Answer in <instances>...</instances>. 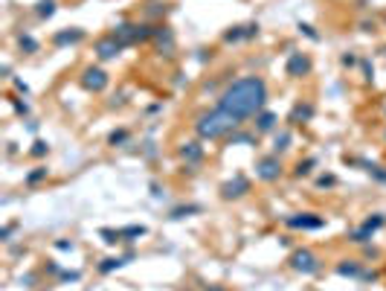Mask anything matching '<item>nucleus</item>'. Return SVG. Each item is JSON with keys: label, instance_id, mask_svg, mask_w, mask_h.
I'll return each mask as SVG.
<instances>
[{"label": "nucleus", "instance_id": "obj_27", "mask_svg": "<svg viewBox=\"0 0 386 291\" xmlns=\"http://www.w3.org/2000/svg\"><path fill=\"white\" fill-rule=\"evenodd\" d=\"M102 236H105L108 245H117V242H122V230H108V227H105V230H102Z\"/></svg>", "mask_w": 386, "mask_h": 291}, {"label": "nucleus", "instance_id": "obj_4", "mask_svg": "<svg viewBox=\"0 0 386 291\" xmlns=\"http://www.w3.org/2000/svg\"><path fill=\"white\" fill-rule=\"evenodd\" d=\"M256 178L258 181H279L282 178V160H279V154H267V157H261L258 163H256Z\"/></svg>", "mask_w": 386, "mask_h": 291}, {"label": "nucleus", "instance_id": "obj_7", "mask_svg": "<svg viewBox=\"0 0 386 291\" xmlns=\"http://www.w3.org/2000/svg\"><path fill=\"white\" fill-rule=\"evenodd\" d=\"M108 82H111V79H108V73L102 67H87L82 73V87L90 90V93H102V90L108 87Z\"/></svg>", "mask_w": 386, "mask_h": 291}, {"label": "nucleus", "instance_id": "obj_36", "mask_svg": "<svg viewBox=\"0 0 386 291\" xmlns=\"http://www.w3.org/2000/svg\"><path fill=\"white\" fill-rule=\"evenodd\" d=\"M233 143H253V137H247V134H235Z\"/></svg>", "mask_w": 386, "mask_h": 291}, {"label": "nucleus", "instance_id": "obj_35", "mask_svg": "<svg viewBox=\"0 0 386 291\" xmlns=\"http://www.w3.org/2000/svg\"><path fill=\"white\" fill-rule=\"evenodd\" d=\"M79 271H61V280H79Z\"/></svg>", "mask_w": 386, "mask_h": 291}, {"label": "nucleus", "instance_id": "obj_20", "mask_svg": "<svg viewBox=\"0 0 386 291\" xmlns=\"http://www.w3.org/2000/svg\"><path fill=\"white\" fill-rule=\"evenodd\" d=\"M35 15L41 17V20L52 17V15H55V0H41V3L35 6Z\"/></svg>", "mask_w": 386, "mask_h": 291}, {"label": "nucleus", "instance_id": "obj_23", "mask_svg": "<svg viewBox=\"0 0 386 291\" xmlns=\"http://www.w3.org/2000/svg\"><path fill=\"white\" fill-rule=\"evenodd\" d=\"M314 163H317V160H314V157H308V160H299V163H296V178H305V175H311V169H314Z\"/></svg>", "mask_w": 386, "mask_h": 291}, {"label": "nucleus", "instance_id": "obj_32", "mask_svg": "<svg viewBox=\"0 0 386 291\" xmlns=\"http://www.w3.org/2000/svg\"><path fill=\"white\" fill-rule=\"evenodd\" d=\"M317 184H319V187H334V184H337V178H334V175H322V178H319Z\"/></svg>", "mask_w": 386, "mask_h": 291}, {"label": "nucleus", "instance_id": "obj_2", "mask_svg": "<svg viewBox=\"0 0 386 291\" xmlns=\"http://www.w3.org/2000/svg\"><path fill=\"white\" fill-rule=\"evenodd\" d=\"M238 125H241L238 120H233L230 114H224L221 108H215V111H206V114H201L195 120V134L201 140H221L227 134H233Z\"/></svg>", "mask_w": 386, "mask_h": 291}, {"label": "nucleus", "instance_id": "obj_34", "mask_svg": "<svg viewBox=\"0 0 386 291\" xmlns=\"http://www.w3.org/2000/svg\"><path fill=\"white\" fill-rule=\"evenodd\" d=\"M55 248H58V251H73V242L61 239V242H55Z\"/></svg>", "mask_w": 386, "mask_h": 291}, {"label": "nucleus", "instance_id": "obj_15", "mask_svg": "<svg viewBox=\"0 0 386 291\" xmlns=\"http://www.w3.org/2000/svg\"><path fill=\"white\" fill-rule=\"evenodd\" d=\"M311 120H314V105L311 102H296L293 111L287 114V122H290V125H302V122H311Z\"/></svg>", "mask_w": 386, "mask_h": 291}, {"label": "nucleus", "instance_id": "obj_3", "mask_svg": "<svg viewBox=\"0 0 386 291\" xmlns=\"http://www.w3.org/2000/svg\"><path fill=\"white\" fill-rule=\"evenodd\" d=\"M117 41L122 47H131V44H142V41H151L154 38V26L151 23H134V20H122L117 23Z\"/></svg>", "mask_w": 386, "mask_h": 291}, {"label": "nucleus", "instance_id": "obj_9", "mask_svg": "<svg viewBox=\"0 0 386 291\" xmlns=\"http://www.w3.org/2000/svg\"><path fill=\"white\" fill-rule=\"evenodd\" d=\"M285 224L293 230H319V227H325V219L314 216V213H296V216H287Z\"/></svg>", "mask_w": 386, "mask_h": 291}, {"label": "nucleus", "instance_id": "obj_31", "mask_svg": "<svg viewBox=\"0 0 386 291\" xmlns=\"http://www.w3.org/2000/svg\"><path fill=\"white\" fill-rule=\"evenodd\" d=\"M12 233H15V224H6V227L0 230V239H3V242H12Z\"/></svg>", "mask_w": 386, "mask_h": 291}, {"label": "nucleus", "instance_id": "obj_30", "mask_svg": "<svg viewBox=\"0 0 386 291\" xmlns=\"http://www.w3.org/2000/svg\"><path fill=\"white\" fill-rule=\"evenodd\" d=\"M366 172H369V175H375L378 181H386V172H384V166H372V163H366Z\"/></svg>", "mask_w": 386, "mask_h": 291}, {"label": "nucleus", "instance_id": "obj_25", "mask_svg": "<svg viewBox=\"0 0 386 291\" xmlns=\"http://www.w3.org/2000/svg\"><path fill=\"white\" fill-rule=\"evenodd\" d=\"M44 178H47V169H44V166H38V169H32L29 175H26V184L32 187V184H38V181H44Z\"/></svg>", "mask_w": 386, "mask_h": 291}, {"label": "nucleus", "instance_id": "obj_28", "mask_svg": "<svg viewBox=\"0 0 386 291\" xmlns=\"http://www.w3.org/2000/svg\"><path fill=\"white\" fill-rule=\"evenodd\" d=\"M125 140H128V131H125V128H119V131H114V134L108 137V143H111V146H122Z\"/></svg>", "mask_w": 386, "mask_h": 291}, {"label": "nucleus", "instance_id": "obj_16", "mask_svg": "<svg viewBox=\"0 0 386 291\" xmlns=\"http://www.w3.org/2000/svg\"><path fill=\"white\" fill-rule=\"evenodd\" d=\"M79 41H84V29H79V26L61 29V32L52 35V44H55V47H67V44H79Z\"/></svg>", "mask_w": 386, "mask_h": 291}, {"label": "nucleus", "instance_id": "obj_18", "mask_svg": "<svg viewBox=\"0 0 386 291\" xmlns=\"http://www.w3.org/2000/svg\"><path fill=\"white\" fill-rule=\"evenodd\" d=\"M256 128H258L261 134L273 131V128H276V114H273V111H261V114L256 117Z\"/></svg>", "mask_w": 386, "mask_h": 291}, {"label": "nucleus", "instance_id": "obj_13", "mask_svg": "<svg viewBox=\"0 0 386 291\" xmlns=\"http://www.w3.org/2000/svg\"><path fill=\"white\" fill-rule=\"evenodd\" d=\"M177 154H180V160H183L186 166H198L203 160V146L201 140H186L183 146L177 149Z\"/></svg>", "mask_w": 386, "mask_h": 291}, {"label": "nucleus", "instance_id": "obj_17", "mask_svg": "<svg viewBox=\"0 0 386 291\" xmlns=\"http://www.w3.org/2000/svg\"><path fill=\"white\" fill-rule=\"evenodd\" d=\"M337 274L340 277H360L363 274V265H360L357 259H343V262L337 265Z\"/></svg>", "mask_w": 386, "mask_h": 291}, {"label": "nucleus", "instance_id": "obj_10", "mask_svg": "<svg viewBox=\"0 0 386 291\" xmlns=\"http://www.w3.org/2000/svg\"><path fill=\"white\" fill-rule=\"evenodd\" d=\"M247 192H250V181H247L244 175H235L233 181L221 184V198H227V201H235V198H244Z\"/></svg>", "mask_w": 386, "mask_h": 291}, {"label": "nucleus", "instance_id": "obj_26", "mask_svg": "<svg viewBox=\"0 0 386 291\" xmlns=\"http://www.w3.org/2000/svg\"><path fill=\"white\" fill-rule=\"evenodd\" d=\"M47 152H50V146H47L44 140H35V143H32V149H29V154H32V157H44Z\"/></svg>", "mask_w": 386, "mask_h": 291}, {"label": "nucleus", "instance_id": "obj_8", "mask_svg": "<svg viewBox=\"0 0 386 291\" xmlns=\"http://www.w3.org/2000/svg\"><path fill=\"white\" fill-rule=\"evenodd\" d=\"M151 41L157 44V50L163 52V55H174V50H177V38H174V32H171V26H166V23L154 26Z\"/></svg>", "mask_w": 386, "mask_h": 291}, {"label": "nucleus", "instance_id": "obj_14", "mask_svg": "<svg viewBox=\"0 0 386 291\" xmlns=\"http://www.w3.org/2000/svg\"><path fill=\"white\" fill-rule=\"evenodd\" d=\"M258 35V23H247V26H233L224 32V41L227 44H235V41H250Z\"/></svg>", "mask_w": 386, "mask_h": 291}, {"label": "nucleus", "instance_id": "obj_22", "mask_svg": "<svg viewBox=\"0 0 386 291\" xmlns=\"http://www.w3.org/2000/svg\"><path fill=\"white\" fill-rule=\"evenodd\" d=\"M148 230L142 224H134V227H122V242H134V236H145Z\"/></svg>", "mask_w": 386, "mask_h": 291}, {"label": "nucleus", "instance_id": "obj_19", "mask_svg": "<svg viewBox=\"0 0 386 291\" xmlns=\"http://www.w3.org/2000/svg\"><path fill=\"white\" fill-rule=\"evenodd\" d=\"M128 259H131V254H128V257H111V259H105V262L99 265V274H111V271H117V268H122Z\"/></svg>", "mask_w": 386, "mask_h": 291}, {"label": "nucleus", "instance_id": "obj_29", "mask_svg": "<svg viewBox=\"0 0 386 291\" xmlns=\"http://www.w3.org/2000/svg\"><path fill=\"white\" fill-rule=\"evenodd\" d=\"M201 207H177V210H171V219H183L189 213H198Z\"/></svg>", "mask_w": 386, "mask_h": 291}, {"label": "nucleus", "instance_id": "obj_6", "mask_svg": "<svg viewBox=\"0 0 386 291\" xmlns=\"http://www.w3.org/2000/svg\"><path fill=\"white\" fill-rule=\"evenodd\" d=\"M384 224H386V219L381 216V213L369 216V219H366V222H363V224H360V227H357V230L352 233V242H357V245H366V242H369L372 236H375V233L384 227Z\"/></svg>", "mask_w": 386, "mask_h": 291}, {"label": "nucleus", "instance_id": "obj_21", "mask_svg": "<svg viewBox=\"0 0 386 291\" xmlns=\"http://www.w3.org/2000/svg\"><path fill=\"white\" fill-rule=\"evenodd\" d=\"M290 149V131H282V134H276V140H273V152H287Z\"/></svg>", "mask_w": 386, "mask_h": 291}, {"label": "nucleus", "instance_id": "obj_33", "mask_svg": "<svg viewBox=\"0 0 386 291\" xmlns=\"http://www.w3.org/2000/svg\"><path fill=\"white\" fill-rule=\"evenodd\" d=\"M299 29H302V32L308 35V38H311V41H317V38H319V35L314 32V26H308V23H299Z\"/></svg>", "mask_w": 386, "mask_h": 291}, {"label": "nucleus", "instance_id": "obj_11", "mask_svg": "<svg viewBox=\"0 0 386 291\" xmlns=\"http://www.w3.org/2000/svg\"><path fill=\"white\" fill-rule=\"evenodd\" d=\"M285 70H287V76H290V79H302V76L311 73V58H308L305 52H290V55H287Z\"/></svg>", "mask_w": 386, "mask_h": 291}, {"label": "nucleus", "instance_id": "obj_5", "mask_svg": "<svg viewBox=\"0 0 386 291\" xmlns=\"http://www.w3.org/2000/svg\"><path fill=\"white\" fill-rule=\"evenodd\" d=\"M290 268H293V271H299V274H317V271H319V257L314 254V251H308V248L293 251V257H290Z\"/></svg>", "mask_w": 386, "mask_h": 291}, {"label": "nucleus", "instance_id": "obj_1", "mask_svg": "<svg viewBox=\"0 0 386 291\" xmlns=\"http://www.w3.org/2000/svg\"><path fill=\"white\" fill-rule=\"evenodd\" d=\"M267 102V85L264 79L258 76H244V79H235L233 85L221 93L218 108L224 114H230L233 120H247V117H258L264 111Z\"/></svg>", "mask_w": 386, "mask_h": 291}, {"label": "nucleus", "instance_id": "obj_37", "mask_svg": "<svg viewBox=\"0 0 386 291\" xmlns=\"http://www.w3.org/2000/svg\"><path fill=\"white\" fill-rule=\"evenodd\" d=\"M15 111H17V114H26L29 108H26V102H17V99H15Z\"/></svg>", "mask_w": 386, "mask_h": 291}, {"label": "nucleus", "instance_id": "obj_24", "mask_svg": "<svg viewBox=\"0 0 386 291\" xmlns=\"http://www.w3.org/2000/svg\"><path fill=\"white\" fill-rule=\"evenodd\" d=\"M17 44H20V50H26V52H38V41H35L32 35H20Z\"/></svg>", "mask_w": 386, "mask_h": 291}, {"label": "nucleus", "instance_id": "obj_38", "mask_svg": "<svg viewBox=\"0 0 386 291\" xmlns=\"http://www.w3.org/2000/svg\"><path fill=\"white\" fill-rule=\"evenodd\" d=\"M203 291H224V289H221V286H206Z\"/></svg>", "mask_w": 386, "mask_h": 291}, {"label": "nucleus", "instance_id": "obj_12", "mask_svg": "<svg viewBox=\"0 0 386 291\" xmlns=\"http://www.w3.org/2000/svg\"><path fill=\"white\" fill-rule=\"evenodd\" d=\"M122 50H125V47L117 41V35H114V32L96 41V55H99V61H111V58H117Z\"/></svg>", "mask_w": 386, "mask_h": 291}]
</instances>
